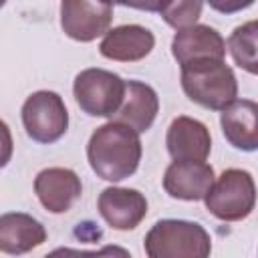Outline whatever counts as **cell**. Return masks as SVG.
I'll use <instances>...</instances> for the list:
<instances>
[{"label":"cell","mask_w":258,"mask_h":258,"mask_svg":"<svg viewBox=\"0 0 258 258\" xmlns=\"http://www.w3.org/2000/svg\"><path fill=\"white\" fill-rule=\"evenodd\" d=\"M141 153L139 133L115 119L97 127L87 143L89 165L105 181H121L133 175L139 167Z\"/></svg>","instance_id":"obj_1"},{"label":"cell","mask_w":258,"mask_h":258,"mask_svg":"<svg viewBox=\"0 0 258 258\" xmlns=\"http://www.w3.org/2000/svg\"><path fill=\"white\" fill-rule=\"evenodd\" d=\"M181 67L185 97L210 111H222L238 97V81L224 58H196Z\"/></svg>","instance_id":"obj_2"},{"label":"cell","mask_w":258,"mask_h":258,"mask_svg":"<svg viewBox=\"0 0 258 258\" xmlns=\"http://www.w3.org/2000/svg\"><path fill=\"white\" fill-rule=\"evenodd\" d=\"M149 258H206L212 252V238L204 226L187 220H159L145 234Z\"/></svg>","instance_id":"obj_3"},{"label":"cell","mask_w":258,"mask_h":258,"mask_svg":"<svg viewBox=\"0 0 258 258\" xmlns=\"http://www.w3.org/2000/svg\"><path fill=\"white\" fill-rule=\"evenodd\" d=\"M206 210L222 222H240L248 218L256 204L254 177L246 169L230 167L214 179L212 187L204 196Z\"/></svg>","instance_id":"obj_4"},{"label":"cell","mask_w":258,"mask_h":258,"mask_svg":"<svg viewBox=\"0 0 258 258\" xmlns=\"http://www.w3.org/2000/svg\"><path fill=\"white\" fill-rule=\"evenodd\" d=\"M73 95L83 113L113 117L125 95V81L105 69H85L75 77Z\"/></svg>","instance_id":"obj_5"},{"label":"cell","mask_w":258,"mask_h":258,"mask_svg":"<svg viewBox=\"0 0 258 258\" xmlns=\"http://www.w3.org/2000/svg\"><path fill=\"white\" fill-rule=\"evenodd\" d=\"M22 125L36 143H54L69 129V111L54 91H36L22 105Z\"/></svg>","instance_id":"obj_6"},{"label":"cell","mask_w":258,"mask_h":258,"mask_svg":"<svg viewBox=\"0 0 258 258\" xmlns=\"http://www.w3.org/2000/svg\"><path fill=\"white\" fill-rule=\"evenodd\" d=\"M113 20V6L103 0H60V28L77 42L103 36Z\"/></svg>","instance_id":"obj_7"},{"label":"cell","mask_w":258,"mask_h":258,"mask_svg":"<svg viewBox=\"0 0 258 258\" xmlns=\"http://www.w3.org/2000/svg\"><path fill=\"white\" fill-rule=\"evenodd\" d=\"M214 179V167L206 159H173L163 173V189L175 200L198 202L204 200Z\"/></svg>","instance_id":"obj_8"},{"label":"cell","mask_w":258,"mask_h":258,"mask_svg":"<svg viewBox=\"0 0 258 258\" xmlns=\"http://www.w3.org/2000/svg\"><path fill=\"white\" fill-rule=\"evenodd\" d=\"M34 194L50 214H64L81 200V177L69 167H46L34 177Z\"/></svg>","instance_id":"obj_9"},{"label":"cell","mask_w":258,"mask_h":258,"mask_svg":"<svg viewBox=\"0 0 258 258\" xmlns=\"http://www.w3.org/2000/svg\"><path fill=\"white\" fill-rule=\"evenodd\" d=\"M97 208L101 218L119 232L135 230L147 216V200L133 187H105L99 194Z\"/></svg>","instance_id":"obj_10"},{"label":"cell","mask_w":258,"mask_h":258,"mask_svg":"<svg viewBox=\"0 0 258 258\" xmlns=\"http://www.w3.org/2000/svg\"><path fill=\"white\" fill-rule=\"evenodd\" d=\"M155 46V36L141 24H121L103 34L99 52L117 62H135L145 58Z\"/></svg>","instance_id":"obj_11"},{"label":"cell","mask_w":258,"mask_h":258,"mask_svg":"<svg viewBox=\"0 0 258 258\" xmlns=\"http://www.w3.org/2000/svg\"><path fill=\"white\" fill-rule=\"evenodd\" d=\"M165 145L171 159H206L212 151V135L202 121L179 115L167 127Z\"/></svg>","instance_id":"obj_12"},{"label":"cell","mask_w":258,"mask_h":258,"mask_svg":"<svg viewBox=\"0 0 258 258\" xmlns=\"http://www.w3.org/2000/svg\"><path fill=\"white\" fill-rule=\"evenodd\" d=\"M171 54L177 60V64H183L196 58H224L226 40L216 28L196 22L175 32L171 40Z\"/></svg>","instance_id":"obj_13"},{"label":"cell","mask_w":258,"mask_h":258,"mask_svg":"<svg viewBox=\"0 0 258 258\" xmlns=\"http://www.w3.org/2000/svg\"><path fill=\"white\" fill-rule=\"evenodd\" d=\"M220 125L226 141L242 151L258 147V105L252 99H234L220 113Z\"/></svg>","instance_id":"obj_14"},{"label":"cell","mask_w":258,"mask_h":258,"mask_svg":"<svg viewBox=\"0 0 258 258\" xmlns=\"http://www.w3.org/2000/svg\"><path fill=\"white\" fill-rule=\"evenodd\" d=\"M159 113V97L153 87L141 81H125V95L111 119L133 127L137 133H145Z\"/></svg>","instance_id":"obj_15"},{"label":"cell","mask_w":258,"mask_h":258,"mask_svg":"<svg viewBox=\"0 0 258 258\" xmlns=\"http://www.w3.org/2000/svg\"><path fill=\"white\" fill-rule=\"evenodd\" d=\"M46 242L44 226L22 212H8L0 216V252L26 254Z\"/></svg>","instance_id":"obj_16"},{"label":"cell","mask_w":258,"mask_h":258,"mask_svg":"<svg viewBox=\"0 0 258 258\" xmlns=\"http://www.w3.org/2000/svg\"><path fill=\"white\" fill-rule=\"evenodd\" d=\"M256 34H258V22L248 20L240 26H236L228 38V50L234 58V62L244 69L250 75L258 73V60H256Z\"/></svg>","instance_id":"obj_17"},{"label":"cell","mask_w":258,"mask_h":258,"mask_svg":"<svg viewBox=\"0 0 258 258\" xmlns=\"http://www.w3.org/2000/svg\"><path fill=\"white\" fill-rule=\"evenodd\" d=\"M204 10V0H169L165 8L159 12L165 24L179 30L198 22Z\"/></svg>","instance_id":"obj_18"},{"label":"cell","mask_w":258,"mask_h":258,"mask_svg":"<svg viewBox=\"0 0 258 258\" xmlns=\"http://www.w3.org/2000/svg\"><path fill=\"white\" fill-rule=\"evenodd\" d=\"M12 151H14V141L10 127L6 125V121L0 119V169L8 165V161L12 159Z\"/></svg>","instance_id":"obj_19"},{"label":"cell","mask_w":258,"mask_h":258,"mask_svg":"<svg viewBox=\"0 0 258 258\" xmlns=\"http://www.w3.org/2000/svg\"><path fill=\"white\" fill-rule=\"evenodd\" d=\"M210 4V8H214L216 12L222 14H234L240 10H246L254 4V0H206Z\"/></svg>","instance_id":"obj_20"},{"label":"cell","mask_w":258,"mask_h":258,"mask_svg":"<svg viewBox=\"0 0 258 258\" xmlns=\"http://www.w3.org/2000/svg\"><path fill=\"white\" fill-rule=\"evenodd\" d=\"M169 0H127L125 6L135 8V10H145V12H161Z\"/></svg>","instance_id":"obj_21"},{"label":"cell","mask_w":258,"mask_h":258,"mask_svg":"<svg viewBox=\"0 0 258 258\" xmlns=\"http://www.w3.org/2000/svg\"><path fill=\"white\" fill-rule=\"evenodd\" d=\"M103 2H107V4H111V6H113V4H123V6L127 4V0H103Z\"/></svg>","instance_id":"obj_22"},{"label":"cell","mask_w":258,"mask_h":258,"mask_svg":"<svg viewBox=\"0 0 258 258\" xmlns=\"http://www.w3.org/2000/svg\"><path fill=\"white\" fill-rule=\"evenodd\" d=\"M4 4H6V0H0V8H2V6H4Z\"/></svg>","instance_id":"obj_23"}]
</instances>
